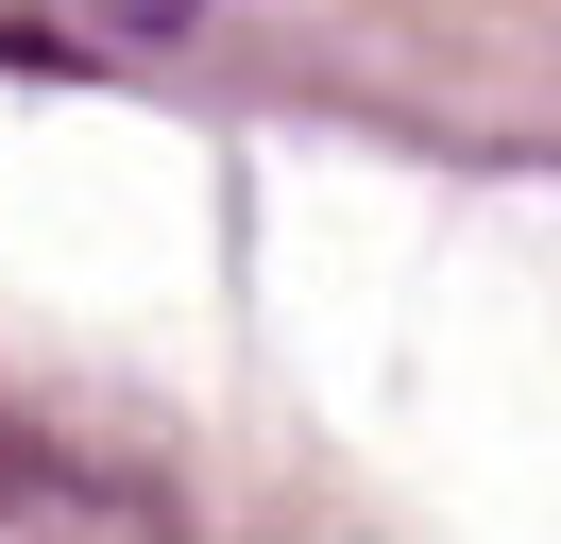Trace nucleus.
<instances>
[{
    "instance_id": "nucleus-1",
    "label": "nucleus",
    "mask_w": 561,
    "mask_h": 544,
    "mask_svg": "<svg viewBox=\"0 0 561 544\" xmlns=\"http://www.w3.org/2000/svg\"><path fill=\"white\" fill-rule=\"evenodd\" d=\"M187 18H205V0H119V34H187Z\"/></svg>"
}]
</instances>
